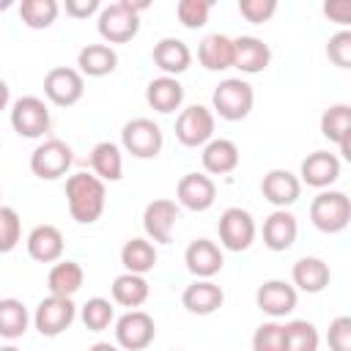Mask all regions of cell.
I'll list each match as a JSON object with an SVG mask.
<instances>
[{"label": "cell", "instance_id": "obj_1", "mask_svg": "<svg viewBox=\"0 0 351 351\" xmlns=\"http://www.w3.org/2000/svg\"><path fill=\"white\" fill-rule=\"evenodd\" d=\"M69 214L80 225H93L107 206V186L93 173H71L66 178Z\"/></svg>", "mask_w": 351, "mask_h": 351}, {"label": "cell", "instance_id": "obj_2", "mask_svg": "<svg viewBox=\"0 0 351 351\" xmlns=\"http://www.w3.org/2000/svg\"><path fill=\"white\" fill-rule=\"evenodd\" d=\"M151 3H132V0H115L110 5H101L96 30L104 38V44H126L140 33V11H145Z\"/></svg>", "mask_w": 351, "mask_h": 351}, {"label": "cell", "instance_id": "obj_3", "mask_svg": "<svg viewBox=\"0 0 351 351\" xmlns=\"http://www.w3.org/2000/svg\"><path fill=\"white\" fill-rule=\"evenodd\" d=\"M252 104H255V90L241 77L222 80L211 93V112L225 121H244L252 112Z\"/></svg>", "mask_w": 351, "mask_h": 351}, {"label": "cell", "instance_id": "obj_4", "mask_svg": "<svg viewBox=\"0 0 351 351\" xmlns=\"http://www.w3.org/2000/svg\"><path fill=\"white\" fill-rule=\"evenodd\" d=\"M310 219L321 233H343L351 222V200L340 189H321L310 203Z\"/></svg>", "mask_w": 351, "mask_h": 351}, {"label": "cell", "instance_id": "obj_5", "mask_svg": "<svg viewBox=\"0 0 351 351\" xmlns=\"http://www.w3.org/2000/svg\"><path fill=\"white\" fill-rule=\"evenodd\" d=\"M71 162H74L71 145L60 137H47L30 154V173L41 181H55V178H63L69 173Z\"/></svg>", "mask_w": 351, "mask_h": 351}, {"label": "cell", "instance_id": "obj_6", "mask_svg": "<svg viewBox=\"0 0 351 351\" xmlns=\"http://www.w3.org/2000/svg\"><path fill=\"white\" fill-rule=\"evenodd\" d=\"M165 145V134L151 118H132L121 129V148L134 159H154Z\"/></svg>", "mask_w": 351, "mask_h": 351}, {"label": "cell", "instance_id": "obj_7", "mask_svg": "<svg viewBox=\"0 0 351 351\" xmlns=\"http://www.w3.org/2000/svg\"><path fill=\"white\" fill-rule=\"evenodd\" d=\"M217 115L206 104H189L176 118V140L186 148H200L214 137Z\"/></svg>", "mask_w": 351, "mask_h": 351}, {"label": "cell", "instance_id": "obj_8", "mask_svg": "<svg viewBox=\"0 0 351 351\" xmlns=\"http://www.w3.org/2000/svg\"><path fill=\"white\" fill-rule=\"evenodd\" d=\"M49 107L44 99L38 96H19L14 104H11V126L19 137H27V140H36V137H44L49 132Z\"/></svg>", "mask_w": 351, "mask_h": 351}, {"label": "cell", "instance_id": "obj_9", "mask_svg": "<svg viewBox=\"0 0 351 351\" xmlns=\"http://www.w3.org/2000/svg\"><path fill=\"white\" fill-rule=\"evenodd\" d=\"M217 230H219V244L228 250V252H244L252 247L255 241V219L247 208H239V206H230L219 214V222H217Z\"/></svg>", "mask_w": 351, "mask_h": 351}, {"label": "cell", "instance_id": "obj_10", "mask_svg": "<svg viewBox=\"0 0 351 351\" xmlns=\"http://www.w3.org/2000/svg\"><path fill=\"white\" fill-rule=\"evenodd\" d=\"M77 318V304L66 296H47L38 302L36 313H33V326L38 329V335L44 337H58L63 335Z\"/></svg>", "mask_w": 351, "mask_h": 351}, {"label": "cell", "instance_id": "obj_11", "mask_svg": "<svg viewBox=\"0 0 351 351\" xmlns=\"http://www.w3.org/2000/svg\"><path fill=\"white\" fill-rule=\"evenodd\" d=\"M156 324L145 310H126L115 321V346L123 351H143L154 343Z\"/></svg>", "mask_w": 351, "mask_h": 351}, {"label": "cell", "instance_id": "obj_12", "mask_svg": "<svg viewBox=\"0 0 351 351\" xmlns=\"http://www.w3.org/2000/svg\"><path fill=\"white\" fill-rule=\"evenodd\" d=\"M85 93V77L71 66H55L44 74V96L55 107H74Z\"/></svg>", "mask_w": 351, "mask_h": 351}, {"label": "cell", "instance_id": "obj_13", "mask_svg": "<svg viewBox=\"0 0 351 351\" xmlns=\"http://www.w3.org/2000/svg\"><path fill=\"white\" fill-rule=\"evenodd\" d=\"M176 222H178V206L170 197H156L143 211V230L145 239L154 244H170Z\"/></svg>", "mask_w": 351, "mask_h": 351}, {"label": "cell", "instance_id": "obj_14", "mask_svg": "<svg viewBox=\"0 0 351 351\" xmlns=\"http://www.w3.org/2000/svg\"><path fill=\"white\" fill-rule=\"evenodd\" d=\"M296 302H299V293L285 280H266L255 291V304L269 318H285V315H291L296 310Z\"/></svg>", "mask_w": 351, "mask_h": 351}, {"label": "cell", "instance_id": "obj_15", "mask_svg": "<svg viewBox=\"0 0 351 351\" xmlns=\"http://www.w3.org/2000/svg\"><path fill=\"white\" fill-rule=\"evenodd\" d=\"M176 197L186 211H208L217 200V184L206 173H186L176 186Z\"/></svg>", "mask_w": 351, "mask_h": 351}, {"label": "cell", "instance_id": "obj_16", "mask_svg": "<svg viewBox=\"0 0 351 351\" xmlns=\"http://www.w3.org/2000/svg\"><path fill=\"white\" fill-rule=\"evenodd\" d=\"M184 263H186L189 274H195L197 280H211L214 274L222 271L225 255H222V250H219L217 241H211V239H195V241H189V247L184 252Z\"/></svg>", "mask_w": 351, "mask_h": 351}, {"label": "cell", "instance_id": "obj_17", "mask_svg": "<svg viewBox=\"0 0 351 351\" xmlns=\"http://www.w3.org/2000/svg\"><path fill=\"white\" fill-rule=\"evenodd\" d=\"M340 178V156L329 151H313L302 159L299 181L313 189H329Z\"/></svg>", "mask_w": 351, "mask_h": 351}, {"label": "cell", "instance_id": "obj_18", "mask_svg": "<svg viewBox=\"0 0 351 351\" xmlns=\"http://www.w3.org/2000/svg\"><path fill=\"white\" fill-rule=\"evenodd\" d=\"M271 63V49L258 36H236L233 38V69L241 74H261Z\"/></svg>", "mask_w": 351, "mask_h": 351}, {"label": "cell", "instance_id": "obj_19", "mask_svg": "<svg viewBox=\"0 0 351 351\" xmlns=\"http://www.w3.org/2000/svg\"><path fill=\"white\" fill-rule=\"evenodd\" d=\"M261 192L263 197L274 206V208H288L299 200L302 195V181L299 176H293L291 170H282V167H274L263 176L261 181Z\"/></svg>", "mask_w": 351, "mask_h": 351}, {"label": "cell", "instance_id": "obj_20", "mask_svg": "<svg viewBox=\"0 0 351 351\" xmlns=\"http://www.w3.org/2000/svg\"><path fill=\"white\" fill-rule=\"evenodd\" d=\"M299 236V222L288 208H274L263 219V244L271 252H285L296 244Z\"/></svg>", "mask_w": 351, "mask_h": 351}, {"label": "cell", "instance_id": "obj_21", "mask_svg": "<svg viewBox=\"0 0 351 351\" xmlns=\"http://www.w3.org/2000/svg\"><path fill=\"white\" fill-rule=\"evenodd\" d=\"M156 69H162L165 77H178L189 69L192 63V49L181 41V38H173V36H165L154 44V52H151Z\"/></svg>", "mask_w": 351, "mask_h": 351}, {"label": "cell", "instance_id": "obj_22", "mask_svg": "<svg viewBox=\"0 0 351 351\" xmlns=\"http://www.w3.org/2000/svg\"><path fill=\"white\" fill-rule=\"evenodd\" d=\"M25 244H27V255L38 263H58L63 258V233L55 225H47V222L36 225L27 233Z\"/></svg>", "mask_w": 351, "mask_h": 351}, {"label": "cell", "instance_id": "obj_23", "mask_svg": "<svg viewBox=\"0 0 351 351\" xmlns=\"http://www.w3.org/2000/svg\"><path fill=\"white\" fill-rule=\"evenodd\" d=\"M222 302H225V291L214 280H195L181 293V304L192 315H211L222 307Z\"/></svg>", "mask_w": 351, "mask_h": 351}, {"label": "cell", "instance_id": "obj_24", "mask_svg": "<svg viewBox=\"0 0 351 351\" xmlns=\"http://www.w3.org/2000/svg\"><path fill=\"white\" fill-rule=\"evenodd\" d=\"M291 285L296 291H304V293H321L329 280H332V271H329V263L315 258V255H304L293 263L291 269Z\"/></svg>", "mask_w": 351, "mask_h": 351}, {"label": "cell", "instance_id": "obj_25", "mask_svg": "<svg viewBox=\"0 0 351 351\" xmlns=\"http://www.w3.org/2000/svg\"><path fill=\"white\" fill-rule=\"evenodd\" d=\"M239 145L228 137H211L206 145H203V154H200V162H203V170L211 173V176H228L239 167Z\"/></svg>", "mask_w": 351, "mask_h": 351}, {"label": "cell", "instance_id": "obj_26", "mask_svg": "<svg viewBox=\"0 0 351 351\" xmlns=\"http://www.w3.org/2000/svg\"><path fill=\"white\" fill-rule=\"evenodd\" d=\"M145 101L156 112H176L184 104V85L178 82V77H154L145 85Z\"/></svg>", "mask_w": 351, "mask_h": 351}, {"label": "cell", "instance_id": "obj_27", "mask_svg": "<svg viewBox=\"0 0 351 351\" xmlns=\"http://www.w3.org/2000/svg\"><path fill=\"white\" fill-rule=\"evenodd\" d=\"M88 165L93 170V176L99 181H121L123 176V154H121V145L110 143V140H101L90 148L88 154Z\"/></svg>", "mask_w": 351, "mask_h": 351}, {"label": "cell", "instance_id": "obj_28", "mask_svg": "<svg viewBox=\"0 0 351 351\" xmlns=\"http://www.w3.org/2000/svg\"><path fill=\"white\" fill-rule=\"evenodd\" d=\"M118 66V52L110 44H85L77 52V71L82 77H107Z\"/></svg>", "mask_w": 351, "mask_h": 351}, {"label": "cell", "instance_id": "obj_29", "mask_svg": "<svg viewBox=\"0 0 351 351\" xmlns=\"http://www.w3.org/2000/svg\"><path fill=\"white\" fill-rule=\"evenodd\" d=\"M197 60L208 71H225L233 69V38L225 33H211L197 47Z\"/></svg>", "mask_w": 351, "mask_h": 351}, {"label": "cell", "instance_id": "obj_30", "mask_svg": "<svg viewBox=\"0 0 351 351\" xmlns=\"http://www.w3.org/2000/svg\"><path fill=\"white\" fill-rule=\"evenodd\" d=\"M110 291H112V302H115V304L129 307V310H137L140 304L148 302L151 285H148V280H145L143 274H129V271H123V274H118V277L112 280Z\"/></svg>", "mask_w": 351, "mask_h": 351}, {"label": "cell", "instance_id": "obj_31", "mask_svg": "<svg viewBox=\"0 0 351 351\" xmlns=\"http://www.w3.org/2000/svg\"><path fill=\"white\" fill-rule=\"evenodd\" d=\"M85 282V271L77 261H58L49 274H47V288L52 296H66L71 299Z\"/></svg>", "mask_w": 351, "mask_h": 351}, {"label": "cell", "instance_id": "obj_32", "mask_svg": "<svg viewBox=\"0 0 351 351\" xmlns=\"http://www.w3.org/2000/svg\"><path fill=\"white\" fill-rule=\"evenodd\" d=\"M156 244L148 241V239H129L123 247H121V263L129 274H148L154 266H156Z\"/></svg>", "mask_w": 351, "mask_h": 351}, {"label": "cell", "instance_id": "obj_33", "mask_svg": "<svg viewBox=\"0 0 351 351\" xmlns=\"http://www.w3.org/2000/svg\"><path fill=\"white\" fill-rule=\"evenodd\" d=\"M30 313L25 307V302L8 296V299H0V337L5 340H19L27 326H30Z\"/></svg>", "mask_w": 351, "mask_h": 351}, {"label": "cell", "instance_id": "obj_34", "mask_svg": "<svg viewBox=\"0 0 351 351\" xmlns=\"http://www.w3.org/2000/svg\"><path fill=\"white\" fill-rule=\"evenodd\" d=\"M60 14L58 0H22L19 3V19L30 30H47Z\"/></svg>", "mask_w": 351, "mask_h": 351}, {"label": "cell", "instance_id": "obj_35", "mask_svg": "<svg viewBox=\"0 0 351 351\" xmlns=\"http://www.w3.org/2000/svg\"><path fill=\"white\" fill-rule=\"evenodd\" d=\"M321 134L329 143H343L351 134V107L348 104H332L321 115Z\"/></svg>", "mask_w": 351, "mask_h": 351}, {"label": "cell", "instance_id": "obj_36", "mask_svg": "<svg viewBox=\"0 0 351 351\" xmlns=\"http://www.w3.org/2000/svg\"><path fill=\"white\" fill-rule=\"evenodd\" d=\"M285 329V351H318V329L315 324L304 321V318H293L288 324H282Z\"/></svg>", "mask_w": 351, "mask_h": 351}, {"label": "cell", "instance_id": "obj_37", "mask_svg": "<svg viewBox=\"0 0 351 351\" xmlns=\"http://www.w3.org/2000/svg\"><path fill=\"white\" fill-rule=\"evenodd\" d=\"M80 318H82V324H85L88 332H104V329L115 321L112 302L104 299V296H93V299H88V302L80 307Z\"/></svg>", "mask_w": 351, "mask_h": 351}, {"label": "cell", "instance_id": "obj_38", "mask_svg": "<svg viewBox=\"0 0 351 351\" xmlns=\"http://www.w3.org/2000/svg\"><path fill=\"white\" fill-rule=\"evenodd\" d=\"M19 241H22V219L16 208L0 206V255L16 250Z\"/></svg>", "mask_w": 351, "mask_h": 351}, {"label": "cell", "instance_id": "obj_39", "mask_svg": "<svg viewBox=\"0 0 351 351\" xmlns=\"http://www.w3.org/2000/svg\"><path fill=\"white\" fill-rule=\"evenodd\" d=\"M211 14V0H181L176 5V16L186 30H197L208 22Z\"/></svg>", "mask_w": 351, "mask_h": 351}, {"label": "cell", "instance_id": "obj_40", "mask_svg": "<svg viewBox=\"0 0 351 351\" xmlns=\"http://www.w3.org/2000/svg\"><path fill=\"white\" fill-rule=\"evenodd\" d=\"M252 351H285V329L277 321H266L252 335Z\"/></svg>", "mask_w": 351, "mask_h": 351}, {"label": "cell", "instance_id": "obj_41", "mask_svg": "<svg viewBox=\"0 0 351 351\" xmlns=\"http://www.w3.org/2000/svg\"><path fill=\"white\" fill-rule=\"evenodd\" d=\"M326 58L337 69H348L351 66V30H337L326 41Z\"/></svg>", "mask_w": 351, "mask_h": 351}, {"label": "cell", "instance_id": "obj_42", "mask_svg": "<svg viewBox=\"0 0 351 351\" xmlns=\"http://www.w3.org/2000/svg\"><path fill=\"white\" fill-rule=\"evenodd\" d=\"M239 14L252 25H263L277 14V0H239Z\"/></svg>", "mask_w": 351, "mask_h": 351}, {"label": "cell", "instance_id": "obj_43", "mask_svg": "<svg viewBox=\"0 0 351 351\" xmlns=\"http://www.w3.org/2000/svg\"><path fill=\"white\" fill-rule=\"evenodd\" d=\"M329 351H351V315H337L326 332Z\"/></svg>", "mask_w": 351, "mask_h": 351}, {"label": "cell", "instance_id": "obj_44", "mask_svg": "<svg viewBox=\"0 0 351 351\" xmlns=\"http://www.w3.org/2000/svg\"><path fill=\"white\" fill-rule=\"evenodd\" d=\"M63 11H66L71 19H88L90 14L101 11V3H99V0H66V3H63Z\"/></svg>", "mask_w": 351, "mask_h": 351}, {"label": "cell", "instance_id": "obj_45", "mask_svg": "<svg viewBox=\"0 0 351 351\" xmlns=\"http://www.w3.org/2000/svg\"><path fill=\"white\" fill-rule=\"evenodd\" d=\"M324 14L332 22H337V25L346 27L351 22V0H329V3H324Z\"/></svg>", "mask_w": 351, "mask_h": 351}, {"label": "cell", "instance_id": "obj_46", "mask_svg": "<svg viewBox=\"0 0 351 351\" xmlns=\"http://www.w3.org/2000/svg\"><path fill=\"white\" fill-rule=\"evenodd\" d=\"M8 104H11V88H8V82L0 77V112H3Z\"/></svg>", "mask_w": 351, "mask_h": 351}, {"label": "cell", "instance_id": "obj_47", "mask_svg": "<svg viewBox=\"0 0 351 351\" xmlns=\"http://www.w3.org/2000/svg\"><path fill=\"white\" fill-rule=\"evenodd\" d=\"M88 351H121L115 343H93Z\"/></svg>", "mask_w": 351, "mask_h": 351}, {"label": "cell", "instance_id": "obj_48", "mask_svg": "<svg viewBox=\"0 0 351 351\" xmlns=\"http://www.w3.org/2000/svg\"><path fill=\"white\" fill-rule=\"evenodd\" d=\"M0 351H19V348H16V346H11V343H8V346H0Z\"/></svg>", "mask_w": 351, "mask_h": 351}, {"label": "cell", "instance_id": "obj_49", "mask_svg": "<svg viewBox=\"0 0 351 351\" xmlns=\"http://www.w3.org/2000/svg\"><path fill=\"white\" fill-rule=\"evenodd\" d=\"M0 197H3V189H0ZM0 206H3V203H0Z\"/></svg>", "mask_w": 351, "mask_h": 351}]
</instances>
